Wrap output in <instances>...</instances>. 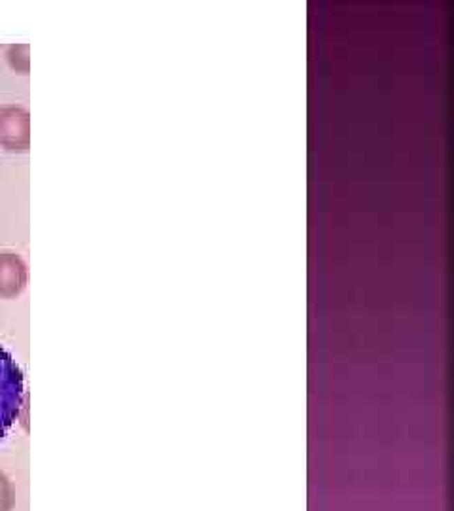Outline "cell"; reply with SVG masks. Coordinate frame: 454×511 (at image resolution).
Listing matches in <instances>:
<instances>
[{"label":"cell","instance_id":"cell-1","mask_svg":"<svg viewBox=\"0 0 454 511\" xmlns=\"http://www.w3.org/2000/svg\"><path fill=\"white\" fill-rule=\"evenodd\" d=\"M25 401V377L17 362L0 347V441L6 438L20 419Z\"/></svg>","mask_w":454,"mask_h":511},{"label":"cell","instance_id":"cell-2","mask_svg":"<svg viewBox=\"0 0 454 511\" xmlns=\"http://www.w3.org/2000/svg\"><path fill=\"white\" fill-rule=\"evenodd\" d=\"M29 114L21 106L0 108V148L6 151H25L31 137Z\"/></svg>","mask_w":454,"mask_h":511},{"label":"cell","instance_id":"cell-3","mask_svg":"<svg viewBox=\"0 0 454 511\" xmlns=\"http://www.w3.org/2000/svg\"><path fill=\"white\" fill-rule=\"evenodd\" d=\"M27 267L12 250H0V299H13L23 292Z\"/></svg>","mask_w":454,"mask_h":511},{"label":"cell","instance_id":"cell-4","mask_svg":"<svg viewBox=\"0 0 454 511\" xmlns=\"http://www.w3.org/2000/svg\"><path fill=\"white\" fill-rule=\"evenodd\" d=\"M13 487L10 479L0 472V511H12L13 508Z\"/></svg>","mask_w":454,"mask_h":511}]
</instances>
